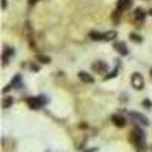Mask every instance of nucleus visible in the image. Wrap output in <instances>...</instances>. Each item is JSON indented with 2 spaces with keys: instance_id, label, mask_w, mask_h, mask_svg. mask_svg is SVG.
Instances as JSON below:
<instances>
[{
  "instance_id": "1",
  "label": "nucleus",
  "mask_w": 152,
  "mask_h": 152,
  "mask_svg": "<svg viewBox=\"0 0 152 152\" xmlns=\"http://www.w3.org/2000/svg\"><path fill=\"white\" fill-rule=\"evenodd\" d=\"M26 102L29 105L31 110H38L40 107H43L46 102H47V99L46 96H38V97H28L26 99Z\"/></svg>"
},
{
  "instance_id": "2",
  "label": "nucleus",
  "mask_w": 152,
  "mask_h": 152,
  "mask_svg": "<svg viewBox=\"0 0 152 152\" xmlns=\"http://www.w3.org/2000/svg\"><path fill=\"white\" fill-rule=\"evenodd\" d=\"M131 84L132 87L135 88V90H142L143 85H145V79H143V76L140 73H134L131 76Z\"/></svg>"
},
{
  "instance_id": "3",
  "label": "nucleus",
  "mask_w": 152,
  "mask_h": 152,
  "mask_svg": "<svg viewBox=\"0 0 152 152\" xmlns=\"http://www.w3.org/2000/svg\"><path fill=\"white\" fill-rule=\"evenodd\" d=\"M91 67H93V70L97 72V73H105V72L108 70V64H107L105 61H97V62H94Z\"/></svg>"
},
{
  "instance_id": "4",
  "label": "nucleus",
  "mask_w": 152,
  "mask_h": 152,
  "mask_svg": "<svg viewBox=\"0 0 152 152\" xmlns=\"http://www.w3.org/2000/svg\"><path fill=\"white\" fill-rule=\"evenodd\" d=\"M114 49L117 50V52L120 53V55H128V47H126V44L123 43V41H117V43H114Z\"/></svg>"
},
{
  "instance_id": "5",
  "label": "nucleus",
  "mask_w": 152,
  "mask_h": 152,
  "mask_svg": "<svg viewBox=\"0 0 152 152\" xmlns=\"http://www.w3.org/2000/svg\"><path fill=\"white\" fill-rule=\"evenodd\" d=\"M78 76H79V79H81L82 82H85V84H93V82H94L93 76H91L90 73H87V72H79Z\"/></svg>"
},
{
  "instance_id": "6",
  "label": "nucleus",
  "mask_w": 152,
  "mask_h": 152,
  "mask_svg": "<svg viewBox=\"0 0 152 152\" xmlns=\"http://www.w3.org/2000/svg\"><path fill=\"white\" fill-rule=\"evenodd\" d=\"M132 5V0H119L117 2V11H126V9H129Z\"/></svg>"
},
{
  "instance_id": "7",
  "label": "nucleus",
  "mask_w": 152,
  "mask_h": 152,
  "mask_svg": "<svg viewBox=\"0 0 152 152\" xmlns=\"http://www.w3.org/2000/svg\"><path fill=\"white\" fill-rule=\"evenodd\" d=\"M111 119H113V123L116 125V126H119V128H123V126H125V123H126L125 117L119 116V114H114V116H113Z\"/></svg>"
},
{
  "instance_id": "8",
  "label": "nucleus",
  "mask_w": 152,
  "mask_h": 152,
  "mask_svg": "<svg viewBox=\"0 0 152 152\" xmlns=\"http://www.w3.org/2000/svg\"><path fill=\"white\" fill-rule=\"evenodd\" d=\"M12 55H14V49L6 47V49H5V52H3V66L8 64V59H9V56H12Z\"/></svg>"
},
{
  "instance_id": "9",
  "label": "nucleus",
  "mask_w": 152,
  "mask_h": 152,
  "mask_svg": "<svg viewBox=\"0 0 152 152\" xmlns=\"http://www.w3.org/2000/svg\"><path fill=\"white\" fill-rule=\"evenodd\" d=\"M116 37H117V32H116V31H110V32H105V34H104V40H105V41H111V40H114Z\"/></svg>"
},
{
  "instance_id": "10",
  "label": "nucleus",
  "mask_w": 152,
  "mask_h": 152,
  "mask_svg": "<svg viewBox=\"0 0 152 152\" xmlns=\"http://www.w3.org/2000/svg\"><path fill=\"white\" fill-rule=\"evenodd\" d=\"M145 15H146V12H145L142 8H137V9L134 11V17H135L137 20H143Z\"/></svg>"
},
{
  "instance_id": "11",
  "label": "nucleus",
  "mask_w": 152,
  "mask_h": 152,
  "mask_svg": "<svg viewBox=\"0 0 152 152\" xmlns=\"http://www.w3.org/2000/svg\"><path fill=\"white\" fill-rule=\"evenodd\" d=\"M131 116H132L135 120H138L142 125H148V119H146V117H143V116H140V114H137V113H131Z\"/></svg>"
},
{
  "instance_id": "12",
  "label": "nucleus",
  "mask_w": 152,
  "mask_h": 152,
  "mask_svg": "<svg viewBox=\"0 0 152 152\" xmlns=\"http://www.w3.org/2000/svg\"><path fill=\"white\" fill-rule=\"evenodd\" d=\"M12 102H14V99H12L11 96H5L3 97V102H2V107L3 108H9L12 105Z\"/></svg>"
},
{
  "instance_id": "13",
  "label": "nucleus",
  "mask_w": 152,
  "mask_h": 152,
  "mask_svg": "<svg viewBox=\"0 0 152 152\" xmlns=\"http://www.w3.org/2000/svg\"><path fill=\"white\" fill-rule=\"evenodd\" d=\"M90 38H91V40H104V34L93 31V32H90Z\"/></svg>"
},
{
  "instance_id": "14",
  "label": "nucleus",
  "mask_w": 152,
  "mask_h": 152,
  "mask_svg": "<svg viewBox=\"0 0 152 152\" xmlns=\"http://www.w3.org/2000/svg\"><path fill=\"white\" fill-rule=\"evenodd\" d=\"M20 81H21L20 76H15V78L12 79V82H11V87H20Z\"/></svg>"
},
{
  "instance_id": "15",
  "label": "nucleus",
  "mask_w": 152,
  "mask_h": 152,
  "mask_svg": "<svg viewBox=\"0 0 152 152\" xmlns=\"http://www.w3.org/2000/svg\"><path fill=\"white\" fill-rule=\"evenodd\" d=\"M129 38H131L132 41H135V43H142L140 35H137V34H131V35H129Z\"/></svg>"
},
{
  "instance_id": "16",
  "label": "nucleus",
  "mask_w": 152,
  "mask_h": 152,
  "mask_svg": "<svg viewBox=\"0 0 152 152\" xmlns=\"http://www.w3.org/2000/svg\"><path fill=\"white\" fill-rule=\"evenodd\" d=\"M38 59H40L43 64H47V62H50V58L46 56V55H38Z\"/></svg>"
},
{
  "instance_id": "17",
  "label": "nucleus",
  "mask_w": 152,
  "mask_h": 152,
  "mask_svg": "<svg viewBox=\"0 0 152 152\" xmlns=\"http://www.w3.org/2000/svg\"><path fill=\"white\" fill-rule=\"evenodd\" d=\"M34 72H38V70H40V66H38V64H32V67H31Z\"/></svg>"
},
{
  "instance_id": "18",
  "label": "nucleus",
  "mask_w": 152,
  "mask_h": 152,
  "mask_svg": "<svg viewBox=\"0 0 152 152\" xmlns=\"http://www.w3.org/2000/svg\"><path fill=\"white\" fill-rule=\"evenodd\" d=\"M143 107H151V102L149 100H143Z\"/></svg>"
},
{
  "instance_id": "19",
  "label": "nucleus",
  "mask_w": 152,
  "mask_h": 152,
  "mask_svg": "<svg viewBox=\"0 0 152 152\" xmlns=\"http://www.w3.org/2000/svg\"><path fill=\"white\" fill-rule=\"evenodd\" d=\"M38 2V0H29V5H35Z\"/></svg>"
},
{
  "instance_id": "20",
  "label": "nucleus",
  "mask_w": 152,
  "mask_h": 152,
  "mask_svg": "<svg viewBox=\"0 0 152 152\" xmlns=\"http://www.w3.org/2000/svg\"><path fill=\"white\" fill-rule=\"evenodd\" d=\"M2 5H3V8H6V0H3V2H2Z\"/></svg>"
},
{
  "instance_id": "21",
  "label": "nucleus",
  "mask_w": 152,
  "mask_h": 152,
  "mask_svg": "<svg viewBox=\"0 0 152 152\" xmlns=\"http://www.w3.org/2000/svg\"><path fill=\"white\" fill-rule=\"evenodd\" d=\"M149 14H151V15H152V9H151V11H149Z\"/></svg>"
},
{
  "instance_id": "22",
  "label": "nucleus",
  "mask_w": 152,
  "mask_h": 152,
  "mask_svg": "<svg viewBox=\"0 0 152 152\" xmlns=\"http://www.w3.org/2000/svg\"><path fill=\"white\" fill-rule=\"evenodd\" d=\"M151 76H152V70H151Z\"/></svg>"
}]
</instances>
